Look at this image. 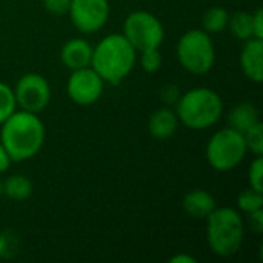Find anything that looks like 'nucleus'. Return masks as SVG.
<instances>
[{
    "instance_id": "15",
    "label": "nucleus",
    "mask_w": 263,
    "mask_h": 263,
    "mask_svg": "<svg viewBox=\"0 0 263 263\" xmlns=\"http://www.w3.org/2000/svg\"><path fill=\"white\" fill-rule=\"evenodd\" d=\"M257 122H260V119H259V109L251 102H243V103L236 105L230 111V114H228L230 128H233V129L242 133V134L248 128H251L253 125H256Z\"/></svg>"
},
{
    "instance_id": "17",
    "label": "nucleus",
    "mask_w": 263,
    "mask_h": 263,
    "mask_svg": "<svg viewBox=\"0 0 263 263\" xmlns=\"http://www.w3.org/2000/svg\"><path fill=\"white\" fill-rule=\"evenodd\" d=\"M3 193L12 200H25L32 193V183L22 174L11 176L3 183Z\"/></svg>"
},
{
    "instance_id": "21",
    "label": "nucleus",
    "mask_w": 263,
    "mask_h": 263,
    "mask_svg": "<svg viewBox=\"0 0 263 263\" xmlns=\"http://www.w3.org/2000/svg\"><path fill=\"white\" fill-rule=\"evenodd\" d=\"M243 139L247 143V149L254 156H263V123L257 122L251 128L243 133Z\"/></svg>"
},
{
    "instance_id": "19",
    "label": "nucleus",
    "mask_w": 263,
    "mask_h": 263,
    "mask_svg": "<svg viewBox=\"0 0 263 263\" xmlns=\"http://www.w3.org/2000/svg\"><path fill=\"white\" fill-rule=\"evenodd\" d=\"M237 206L242 213H254L263 208V191H257L254 188L243 190L237 197Z\"/></svg>"
},
{
    "instance_id": "12",
    "label": "nucleus",
    "mask_w": 263,
    "mask_h": 263,
    "mask_svg": "<svg viewBox=\"0 0 263 263\" xmlns=\"http://www.w3.org/2000/svg\"><path fill=\"white\" fill-rule=\"evenodd\" d=\"M60 59L63 65L72 71L91 66L92 46L85 39H71L63 45L60 51Z\"/></svg>"
},
{
    "instance_id": "20",
    "label": "nucleus",
    "mask_w": 263,
    "mask_h": 263,
    "mask_svg": "<svg viewBox=\"0 0 263 263\" xmlns=\"http://www.w3.org/2000/svg\"><path fill=\"white\" fill-rule=\"evenodd\" d=\"M18 250H20L18 236L11 230L2 231L0 233V259L9 260L18 254Z\"/></svg>"
},
{
    "instance_id": "14",
    "label": "nucleus",
    "mask_w": 263,
    "mask_h": 263,
    "mask_svg": "<svg viewBox=\"0 0 263 263\" xmlns=\"http://www.w3.org/2000/svg\"><path fill=\"white\" fill-rule=\"evenodd\" d=\"M179 126L177 114L170 108H160L157 109L148 122L149 134L159 140H166L174 136Z\"/></svg>"
},
{
    "instance_id": "26",
    "label": "nucleus",
    "mask_w": 263,
    "mask_h": 263,
    "mask_svg": "<svg viewBox=\"0 0 263 263\" xmlns=\"http://www.w3.org/2000/svg\"><path fill=\"white\" fill-rule=\"evenodd\" d=\"M180 94H179V88L176 85H166L163 89H162V100L168 105H174L177 103Z\"/></svg>"
},
{
    "instance_id": "7",
    "label": "nucleus",
    "mask_w": 263,
    "mask_h": 263,
    "mask_svg": "<svg viewBox=\"0 0 263 263\" xmlns=\"http://www.w3.org/2000/svg\"><path fill=\"white\" fill-rule=\"evenodd\" d=\"M123 35L136 51H145L162 45L165 29L154 14L148 11H134L125 18Z\"/></svg>"
},
{
    "instance_id": "31",
    "label": "nucleus",
    "mask_w": 263,
    "mask_h": 263,
    "mask_svg": "<svg viewBox=\"0 0 263 263\" xmlns=\"http://www.w3.org/2000/svg\"><path fill=\"white\" fill-rule=\"evenodd\" d=\"M2 194H3V182L0 180V197H2Z\"/></svg>"
},
{
    "instance_id": "3",
    "label": "nucleus",
    "mask_w": 263,
    "mask_h": 263,
    "mask_svg": "<svg viewBox=\"0 0 263 263\" xmlns=\"http://www.w3.org/2000/svg\"><path fill=\"white\" fill-rule=\"evenodd\" d=\"M245 223L234 208H214L206 217V240L210 250L219 257L237 254L243 245Z\"/></svg>"
},
{
    "instance_id": "2",
    "label": "nucleus",
    "mask_w": 263,
    "mask_h": 263,
    "mask_svg": "<svg viewBox=\"0 0 263 263\" xmlns=\"http://www.w3.org/2000/svg\"><path fill=\"white\" fill-rule=\"evenodd\" d=\"M136 49L123 34H109L92 48L91 68L105 83H120L136 65Z\"/></svg>"
},
{
    "instance_id": "27",
    "label": "nucleus",
    "mask_w": 263,
    "mask_h": 263,
    "mask_svg": "<svg viewBox=\"0 0 263 263\" xmlns=\"http://www.w3.org/2000/svg\"><path fill=\"white\" fill-rule=\"evenodd\" d=\"M248 217H250L251 230H253L256 234H262L263 233V208L262 210L254 211V213H250V214H248Z\"/></svg>"
},
{
    "instance_id": "22",
    "label": "nucleus",
    "mask_w": 263,
    "mask_h": 263,
    "mask_svg": "<svg viewBox=\"0 0 263 263\" xmlns=\"http://www.w3.org/2000/svg\"><path fill=\"white\" fill-rule=\"evenodd\" d=\"M17 102L14 96V89L0 82V125L15 111Z\"/></svg>"
},
{
    "instance_id": "30",
    "label": "nucleus",
    "mask_w": 263,
    "mask_h": 263,
    "mask_svg": "<svg viewBox=\"0 0 263 263\" xmlns=\"http://www.w3.org/2000/svg\"><path fill=\"white\" fill-rule=\"evenodd\" d=\"M170 263H196V259L190 254H177L170 259Z\"/></svg>"
},
{
    "instance_id": "25",
    "label": "nucleus",
    "mask_w": 263,
    "mask_h": 263,
    "mask_svg": "<svg viewBox=\"0 0 263 263\" xmlns=\"http://www.w3.org/2000/svg\"><path fill=\"white\" fill-rule=\"evenodd\" d=\"M45 8L51 12V14H66L71 5V0H43Z\"/></svg>"
},
{
    "instance_id": "9",
    "label": "nucleus",
    "mask_w": 263,
    "mask_h": 263,
    "mask_svg": "<svg viewBox=\"0 0 263 263\" xmlns=\"http://www.w3.org/2000/svg\"><path fill=\"white\" fill-rule=\"evenodd\" d=\"M68 14L79 31L97 32L108 22L109 3L108 0H71Z\"/></svg>"
},
{
    "instance_id": "4",
    "label": "nucleus",
    "mask_w": 263,
    "mask_h": 263,
    "mask_svg": "<svg viewBox=\"0 0 263 263\" xmlns=\"http://www.w3.org/2000/svg\"><path fill=\"white\" fill-rule=\"evenodd\" d=\"M223 112L220 96L211 88H194L177 100V119L190 129H206L219 122Z\"/></svg>"
},
{
    "instance_id": "23",
    "label": "nucleus",
    "mask_w": 263,
    "mask_h": 263,
    "mask_svg": "<svg viewBox=\"0 0 263 263\" xmlns=\"http://www.w3.org/2000/svg\"><path fill=\"white\" fill-rule=\"evenodd\" d=\"M140 52H142L140 63H142V68L146 72H156V71L160 69V66H162V54H160L159 48H151V49L140 51Z\"/></svg>"
},
{
    "instance_id": "11",
    "label": "nucleus",
    "mask_w": 263,
    "mask_h": 263,
    "mask_svg": "<svg viewBox=\"0 0 263 263\" xmlns=\"http://www.w3.org/2000/svg\"><path fill=\"white\" fill-rule=\"evenodd\" d=\"M240 66L243 74L256 83L263 80V39L251 37L245 40L240 52Z\"/></svg>"
},
{
    "instance_id": "6",
    "label": "nucleus",
    "mask_w": 263,
    "mask_h": 263,
    "mask_svg": "<svg viewBox=\"0 0 263 263\" xmlns=\"http://www.w3.org/2000/svg\"><path fill=\"white\" fill-rule=\"evenodd\" d=\"M177 57L180 65L191 74H206L216 60L214 45L203 29L186 31L177 43Z\"/></svg>"
},
{
    "instance_id": "16",
    "label": "nucleus",
    "mask_w": 263,
    "mask_h": 263,
    "mask_svg": "<svg viewBox=\"0 0 263 263\" xmlns=\"http://www.w3.org/2000/svg\"><path fill=\"white\" fill-rule=\"evenodd\" d=\"M228 28L230 32L237 39V40H248L253 35V14L247 11H239L230 15L228 20Z\"/></svg>"
},
{
    "instance_id": "29",
    "label": "nucleus",
    "mask_w": 263,
    "mask_h": 263,
    "mask_svg": "<svg viewBox=\"0 0 263 263\" xmlns=\"http://www.w3.org/2000/svg\"><path fill=\"white\" fill-rule=\"evenodd\" d=\"M11 157H9V154L6 153V149H5V146L2 145V142H0V174L2 173H5V171H8V168H9V165H11Z\"/></svg>"
},
{
    "instance_id": "18",
    "label": "nucleus",
    "mask_w": 263,
    "mask_h": 263,
    "mask_svg": "<svg viewBox=\"0 0 263 263\" xmlns=\"http://www.w3.org/2000/svg\"><path fill=\"white\" fill-rule=\"evenodd\" d=\"M228 20H230V14L227 9L219 6L210 8L202 17L203 31L208 34H219L228 28Z\"/></svg>"
},
{
    "instance_id": "1",
    "label": "nucleus",
    "mask_w": 263,
    "mask_h": 263,
    "mask_svg": "<svg viewBox=\"0 0 263 263\" xmlns=\"http://www.w3.org/2000/svg\"><path fill=\"white\" fill-rule=\"evenodd\" d=\"M0 142L12 162L32 159L45 142L43 122L34 112L14 111L2 123Z\"/></svg>"
},
{
    "instance_id": "28",
    "label": "nucleus",
    "mask_w": 263,
    "mask_h": 263,
    "mask_svg": "<svg viewBox=\"0 0 263 263\" xmlns=\"http://www.w3.org/2000/svg\"><path fill=\"white\" fill-rule=\"evenodd\" d=\"M253 35L256 39H263V11L257 9L253 12Z\"/></svg>"
},
{
    "instance_id": "5",
    "label": "nucleus",
    "mask_w": 263,
    "mask_h": 263,
    "mask_svg": "<svg viewBox=\"0 0 263 263\" xmlns=\"http://www.w3.org/2000/svg\"><path fill=\"white\" fill-rule=\"evenodd\" d=\"M247 153L248 149L243 134L230 126L217 131L206 145V160L211 168L220 173L239 166Z\"/></svg>"
},
{
    "instance_id": "10",
    "label": "nucleus",
    "mask_w": 263,
    "mask_h": 263,
    "mask_svg": "<svg viewBox=\"0 0 263 263\" xmlns=\"http://www.w3.org/2000/svg\"><path fill=\"white\" fill-rule=\"evenodd\" d=\"M103 85L105 82L102 77L91 66H86L72 71L66 83V92L74 103L80 106H89L100 99Z\"/></svg>"
},
{
    "instance_id": "24",
    "label": "nucleus",
    "mask_w": 263,
    "mask_h": 263,
    "mask_svg": "<svg viewBox=\"0 0 263 263\" xmlns=\"http://www.w3.org/2000/svg\"><path fill=\"white\" fill-rule=\"evenodd\" d=\"M263 157L262 156H256V159L253 160L250 170H248V182L250 186L257 190V191H263Z\"/></svg>"
},
{
    "instance_id": "8",
    "label": "nucleus",
    "mask_w": 263,
    "mask_h": 263,
    "mask_svg": "<svg viewBox=\"0 0 263 263\" xmlns=\"http://www.w3.org/2000/svg\"><path fill=\"white\" fill-rule=\"evenodd\" d=\"M14 96L17 105L23 111L40 112L46 108L51 99V89L48 80L35 72H28L22 76L14 88Z\"/></svg>"
},
{
    "instance_id": "13",
    "label": "nucleus",
    "mask_w": 263,
    "mask_h": 263,
    "mask_svg": "<svg viewBox=\"0 0 263 263\" xmlns=\"http://www.w3.org/2000/svg\"><path fill=\"white\" fill-rule=\"evenodd\" d=\"M183 210L193 219H206L216 208V199L205 190H193L183 197Z\"/></svg>"
}]
</instances>
